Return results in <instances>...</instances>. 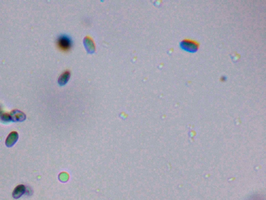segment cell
I'll use <instances>...</instances> for the list:
<instances>
[{"mask_svg":"<svg viewBox=\"0 0 266 200\" xmlns=\"http://www.w3.org/2000/svg\"><path fill=\"white\" fill-rule=\"evenodd\" d=\"M57 43L60 49L64 50H67L70 49L72 45V41L70 37L68 35H61L57 39Z\"/></svg>","mask_w":266,"mask_h":200,"instance_id":"obj_1","label":"cell"},{"mask_svg":"<svg viewBox=\"0 0 266 200\" xmlns=\"http://www.w3.org/2000/svg\"><path fill=\"white\" fill-rule=\"evenodd\" d=\"M25 192V186L23 185H19L15 189L14 192L13 193V196L14 198H19L22 194H24Z\"/></svg>","mask_w":266,"mask_h":200,"instance_id":"obj_2","label":"cell"},{"mask_svg":"<svg viewBox=\"0 0 266 200\" xmlns=\"http://www.w3.org/2000/svg\"><path fill=\"white\" fill-rule=\"evenodd\" d=\"M69 76V72H64V74L61 75L59 78V82L60 83L64 84L68 80V77Z\"/></svg>","mask_w":266,"mask_h":200,"instance_id":"obj_3","label":"cell"}]
</instances>
